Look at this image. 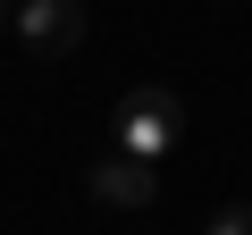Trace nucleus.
Returning <instances> with one entry per match:
<instances>
[{
	"mask_svg": "<svg viewBox=\"0 0 252 235\" xmlns=\"http://www.w3.org/2000/svg\"><path fill=\"white\" fill-rule=\"evenodd\" d=\"M17 42L34 59H67L84 42V0H17Z\"/></svg>",
	"mask_w": 252,
	"mask_h": 235,
	"instance_id": "obj_3",
	"label": "nucleus"
},
{
	"mask_svg": "<svg viewBox=\"0 0 252 235\" xmlns=\"http://www.w3.org/2000/svg\"><path fill=\"white\" fill-rule=\"evenodd\" d=\"M177 135H185V101H177L168 84H135V92L118 101V126H109L118 151H135V160H168Z\"/></svg>",
	"mask_w": 252,
	"mask_h": 235,
	"instance_id": "obj_1",
	"label": "nucleus"
},
{
	"mask_svg": "<svg viewBox=\"0 0 252 235\" xmlns=\"http://www.w3.org/2000/svg\"><path fill=\"white\" fill-rule=\"evenodd\" d=\"M9 9H17V0H9Z\"/></svg>",
	"mask_w": 252,
	"mask_h": 235,
	"instance_id": "obj_6",
	"label": "nucleus"
},
{
	"mask_svg": "<svg viewBox=\"0 0 252 235\" xmlns=\"http://www.w3.org/2000/svg\"><path fill=\"white\" fill-rule=\"evenodd\" d=\"M9 34H17V9H9V0H0V42H9Z\"/></svg>",
	"mask_w": 252,
	"mask_h": 235,
	"instance_id": "obj_5",
	"label": "nucleus"
},
{
	"mask_svg": "<svg viewBox=\"0 0 252 235\" xmlns=\"http://www.w3.org/2000/svg\"><path fill=\"white\" fill-rule=\"evenodd\" d=\"M152 168H160V160H135V151H118V143H109V160L84 168V193H93L101 210H152V193H160Z\"/></svg>",
	"mask_w": 252,
	"mask_h": 235,
	"instance_id": "obj_2",
	"label": "nucleus"
},
{
	"mask_svg": "<svg viewBox=\"0 0 252 235\" xmlns=\"http://www.w3.org/2000/svg\"><path fill=\"white\" fill-rule=\"evenodd\" d=\"M210 235H252V202H219L210 210Z\"/></svg>",
	"mask_w": 252,
	"mask_h": 235,
	"instance_id": "obj_4",
	"label": "nucleus"
}]
</instances>
